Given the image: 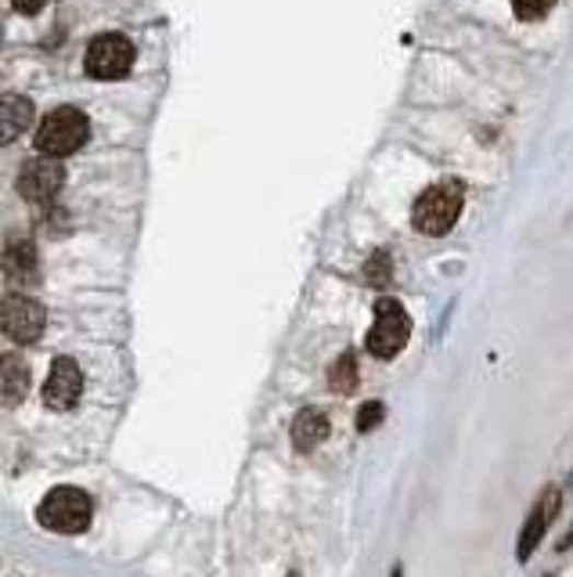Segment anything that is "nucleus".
<instances>
[{"label":"nucleus","instance_id":"nucleus-4","mask_svg":"<svg viewBox=\"0 0 573 577\" xmlns=\"http://www.w3.org/2000/svg\"><path fill=\"white\" fill-rule=\"evenodd\" d=\"M411 336V318L397 300L376 303V325L368 328V354L376 358H397Z\"/></svg>","mask_w":573,"mask_h":577},{"label":"nucleus","instance_id":"nucleus-11","mask_svg":"<svg viewBox=\"0 0 573 577\" xmlns=\"http://www.w3.org/2000/svg\"><path fill=\"white\" fill-rule=\"evenodd\" d=\"M0 372H4V379H0V390H4V408H15L30 390V368L22 358H15V354H8Z\"/></svg>","mask_w":573,"mask_h":577},{"label":"nucleus","instance_id":"nucleus-17","mask_svg":"<svg viewBox=\"0 0 573 577\" xmlns=\"http://www.w3.org/2000/svg\"><path fill=\"white\" fill-rule=\"evenodd\" d=\"M382 415H386L382 404H379V401H368L365 408L357 412V429H360V434H368V429H376V426H379Z\"/></svg>","mask_w":573,"mask_h":577},{"label":"nucleus","instance_id":"nucleus-13","mask_svg":"<svg viewBox=\"0 0 573 577\" xmlns=\"http://www.w3.org/2000/svg\"><path fill=\"white\" fill-rule=\"evenodd\" d=\"M4 275L8 281H33L36 278V253L30 242H11L4 253Z\"/></svg>","mask_w":573,"mask_h":577},{"label":"nucleus","instance_id":"nucleus-15","mask_svg":"<svg viewBox=\"0 0 573 577\" xmlns=\"http://www.w3.org/2000/svg\"><path fill=\"white\" fill-rule=\"evenodd\" d=\"M555 0H513V11L523 19V22H538L545 19L548 11H552Z\"/></svg>","mask_w":573,"mask_h":577},{"label":"nucleus","instance_id":"nucleus-8","mask_svg":"<svg viewBox=\"0 0 573 577\" xmlns=\"http://www.w3.org/2000/svg\"><path fill=\"white\" fill-rule=\"evenodd\" d=\"M44 307L30 297H8L4 300V336L15 343H33L44 333Z\"/></svg>","mask_w":573,"mask_h":577},{"label":"nucleus","instance_id":"nucleus-3","mask_svg":"<svg viewBox=\"0 0 573 577\" xmlns=\"http://www.w3.org/2000/svg\"><path fill=\"white\" fill-rule=\"evenodd\" d=\"M36 520L47 531L58 534H80L91 523V498L83 495L80 487H55L51 495L41 501L36 509Z\"/></svg>","mask_w":573,"mask_h":577},{"label":"nucleus","instance_id":"nucleus-10","mask_svg":"<svg viewBox=\"0 0 573 577\" xmlns=\"http://www.w3.org/2000/svg\"><path fill=\"white\" fill-rule=\"evenodd\" d=\"M325 437H329V419H325V412L307 408V412L296 415V423H293V445L300 448V451L318 448Z\"/></svg>","mask_w":573,"mask_h":577},{"label":"nucleus","instance_id":"nucleus-14","mask_svg":"<svg viewBox=\"0 0 573 577\" xmlns=\"http://www.w3.org/2000/svg\"><path fill=\"white\" fill-rule=\"evenodd\" d=\"M329 379H332V386L340 390V394H351V390L357 386V365H354L351 354H343V358L332 365V376Z\"/></svg>","mask_w":573,"mask_h":577},{"label":"nucleus","instance_id":"nucleus-9","mask_svg":"<svg viewBox=\"0 0 573 577\" xmlns=\"http://www.w3.org/2000/svg\"><path fill=\"white\" fill-rule=\"evenodd\" d=\"M555 512H559V491H545V498L538 501V506H534L527 527H523V538H519V559H530V552L538 549L541 534L548 531V523L555 520Z\"/></svg>","mask_w":573,"mask_h":577},{"label":"nucleus","instance_id":"nucleus-1","mask_svg":"<svg viewBox=\"0 0 573 577\" xmlns=\"http://www.w3.org/2000/svg\"><path fill=\"white\" fill-rule=\"evenodd\" d=\"M462 206H466L462 181H437L433 188H426L415 199L411 224H415V231H422V235H444V231L455 228Z\"/></svg>","mask_w":573,"mask_h":577},{"label":"nucleus","instance_id":"nucleus-7","mask_svg":"<svg viewBox=\"0 0 573 577\" xmlns=\"http://www.w3.org/2000/svg\"><path fill=\"white\" fill-rule=\"evenodd\" d=\"M80 394H83V376H80L77 361L58 358V361L51 365V372H47L44 404H47V408H55V412H69L72 404L80 401Z\"/></svg>","mask_w":573,"mask_h":577},{"label":"nucleus","instance_id":"nucleus-12","mask_svg":"<svg viewBox=\"0 0 573 577\" xmlns=\"http://www.w3.org/2000/svg\"><path fill=\"white\" fill-rule=\"evenodd\" d=\"M0 123H4L0 138H4V145H11L33 123V105L19 94H4V113H0Z\"/></svg>","mask_w":573,"mask_h":577},{"label":"nucleus","instance_id":"nucleus-16","mask_svg":"<svg viewBox=\"0 0 573 577\" xmlns=\"http://www.w3.org/2000/svg\"><path fill=\"white\" fill-rule=\"evenodd\" d=\"M365 275H368L371 286H386V281H390V256H386V253H376V256H371V261H368Z\"/></svg>","mask_w":573,"mask_h":577},{"label":"nucleus","instance_id":"nucleus-6","mask_svg":"<svg viewBox=\"0 0 573 577\" xmlns=\"http://www.w3.org/2000/svg\"><path fill=\"white\" fill-rule=\"evenodd\" d=\"M61 181H66V170L55 155H36L33 163L22 166L19 174V192L26 195L30 203H51L61 192Z\"/></svg>","mask_w":573,"mask_h":577},{"label":"nucleus","instance_id":"nucleus-19","mask_svg":"<svg viewBox=\"0 0 573 577\" xmlns=\"http://www.w3.org/2000/svg\"><path fill=\"white\" fill-rule=\"evenodd\" d=\"M393 577H401V570H397V574H393Z\"/></svg>","mask_w":573,"mask_h":577},{"label":"nucleus","instance_id":"nucleus-5","mask_svg":"<svg viewBox=\"0 0 573 577\" xmlns=\"http://www.w3.org/2000/svg\"><path fill=\"white\" fill-rule=\"evenodd\" d=\"M87 72L94 80H119L134 66V44L123 33H102L87 47Z\"/></svg>","mask_w":573,"mask_h":577},{"label":"nucleus","instance_id":"nucleus-2","mask_svg":"<svg viewBox=\"0 0 573 577\" xmlns=\"http://www.w3.org/2000/svg\"><path fill=\"white\" fill-rule=\"evenodd\" d=\"M87 138H91V123H87V116L80 108L61 105L41 123V130H36V152L61 159V155L77 152Z\"/></svg>","mask_w":573,"mask_h":577},{"label":"nucleus","instance_id":"nucleus-18","mask_svg":"<svg viewBox=\"0 0 573 577\" xmlns=\"http://www.w3.org/2000/svg\"><path fill=\"white\" fill-rule=\"evenodd\" d=\"M19 11H26V15H33V11H41L44 8V0H11Z\"/></svg>","mask_w":573,"mask_h":577}]
</instances>
